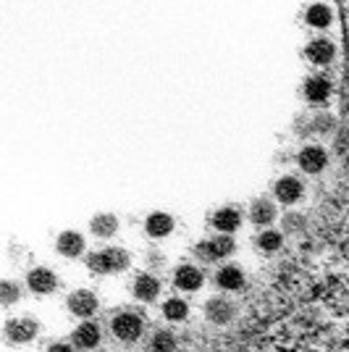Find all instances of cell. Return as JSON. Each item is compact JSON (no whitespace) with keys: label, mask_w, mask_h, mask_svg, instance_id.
Masks as SVG:
<instances>
[{"label":"cell","mask_w":349,"mask_h":352,"mask_svg":"<svg viewBox=\"0 0 349 352\" xmlns=\"http://www.w3.org/2000/svg\"><path fill=\"white\" fill-rule=\"evenodd\" d=\"M131 265L129 250L124 248H102L98 252L87 255V268L92 274H100V276H111V274H121Z\"/></svg>","instance_id":"cell-1"},{"label":"cell","mask_w":349,"mask_h":352,"mask_svg":"<svg viewBox=\"0 0 349 352\" xmlns=\"http://www.w3.org/2000/svg\"><path fill=\"white\" fill-rule=\"evenodd\" d=\"M111 331L121 344H134L145 334V318L134 310H121L111 318Z\"/></svg>","instance_id":"cell-2"},{"label":"cell","mask_w":349,"mask_h":352,"mask_svg":"<svg viewBox=\"0 0 349 352\" xmlns=\"http://www.w3.org/2000/svg\"><path fill=\"white\" fill-rule=\"evenodd\" d=\"M236 250V242L232 239V234H218L210 236V239H203L197 248H194V258L203 261V263H216V261H223L234 255Z\"/></svg>","instance_id":"cell-3"},{"label":"cell","mask_w":349,"mask_h":352,"mask_svg":"<svg viewBox=\"0 0 349 352\" xmlns=\"http://www.w3.org/2000/svg\"><path fill=\"white\" fill-rule=\"evenodd\" d=\"M302 95H305L307 103L323 105L334 95V82H331V76H326V74H310L305 82H302Z\"/></svg>","instance_id":"cell-4"},{"label":"cell","mask_w":349,"mask_h":352,"mask_svg":"<svg viewBox=\"0 0 349 352\" xmlns=\"http://www.w3.org/2000/svg\"><path fill=\"white\" fill-rule=\"evenodd\" d=\"M66 305H69L71 316L82 318V321H89L98 313V308H100V300H98V294L89 292V289H76V292L69 294Z\"/></svg>","instance_id":"cell-5"},{"label":"cell","mask_w":349,"mask_h":352,"mask_svg":"<svg viewBox=\"0 0 349 352\" xmlns=\"http://www.w3.org/2000/svg\"><path fill=\"white\" fill-rule=\"evenodd\" d=\"M40 334V323L30 318V316H21V318H11L5 323V339L11 344H30L32 339Z\"/></svg>","instance_id":"cell-6"},{"label":"cell","mask_w":349,"mask_h":352,"mask_svg":"<svg viewBox=\"0 0 349 352\" xmlns=\"http://www.w3.org/2000/svg\"><path fill=\"white\" fill-rule=\"evenodd\" d=\"M305 58L313 66H331L336 58V43L328 37H313L305 45Z\"/></svg>","instance_id":"cell-7"},{"label":"cell","mask_w":349,"mask_h":352,"mask_svg":"<svg viewBox=\"0 0 349 352\" xmlns=\"http://www.w3.org/2000/svg\"><path fill=\"white\" fill-rule=\"evenodd\" d=\"M273 197H276L278 203H284V206L300 203V200L305 197V184H302V179H297V176H281L276 184H273Z\"/></svg>","instance_id":"cell-8"},{"label":"cell","mask_w":349,"mask_h":352,"mask_svg":"<svg viewBox=\"0 0 349 352\" xmlns=\"http://www.w3.org/2000/svg\"><path fill=\"white\" fill-rule=\"evenodd\" d=\"M205 316L207 321L216 323V326H226L236 318V305H234L229 297H210L205 302Z\"/></svg>","instance_id":"cell-9"},{"label":"cell","mask_w":349,"mask_h":352,"mask_svg":"<svg viewBox=\"0 0 349 352\" xmlns=\"http://www.w3.org/2000/svg\"><path fill=\"white\" fill-rule=\"evenodd\" d=\"M100 339H102V329L98 326V323H95V321H82L76 329H74L71 344L76 347V350L89 352V350H95V347L100 344Z\"/></svg>","instance_id":"cell-10"},{"label":"cell","mask_w":349,"mask_h":352,"mask_svg":"<svg viewBox=\"0 0 349 352\" xmlns=\"http://www.w3.org/2000/svg\"><path fill=\"white\" fill-rule=\"evenodd\" d=\"M203 284L205 274L194 263H181L174 271V287L181 292H197V289H203Z\"/></svg>","instance_id":"cell-11"},{"label":"cell","mask_w":349,"mask_h":352,"mask_svg":"<svg viewBox=\"0 0 349 352\" xmlns=\"http://www.w3.org/2000/svg\"><path fill=\"white\" fill-rule=\"evenodd\" d=\"M27 287H30L34 294H53L58 289V276L50 271V268H45V265H37V268H32L30 274H27Z\"/></svg>","instance_id":"cell-12"},{"label":"cell","mask_w":349,"mask_h":352,"mask_svg":"<svg viewBox=\"0 0 349 352\" xmlns=\"http://www.w3.org/2000/svg\"><path fill=\"white\" fill-rule=\"evenodd\" d=\"M213 281H216V287H218L221 292H239V289H245L247 276H245V271L239 265L226 263L216 271V279Z\"/></svg>","instance_id":"cell-13"},{"label":"cell","mask_w":349,"mask_h":352,"mask_svg":"<svg viewBox=\"0 0 349 352\" xmlns=\"http://www.w3.org/2000/svg\"><path fill=\"white\" fill-rule=\"evenodd\" d=\"M297 163H300V168H302L305 174L315 176L328 166V153L320 145H305L300 150V155H297Z\"/></svg>","instance_id":"cell-14"},{"label":"cell","mask_w":349,"mask_h":352,"mask_svg":"<svg viewBox=\"0 0 349 352\" xmlns=\"http://www.w3.org/2000/svg\"><path fill=\"white\" fill-rule=\"evenodd\" d=\"M210 223H213V229L218 234H234L242 226V213H239V208L223 206L210 216Z\"/></svg>","instance_id":"cell-15"},{"label":"cell","mask_w":349,"mask_h":352,"mask_svg":"<svg viewBox=\"0 0 349 352\" xmlns=\"http://www.w3.org/2000/svg\"><path fill=\"white\" fill-rule=\"evenodd\" d=\"M305 24L310 30H328L331 24H334V11H331V6L328 3H310L305 8Z\"/></svg>","instance_id":"cell-16"},{"label":"cell","mask_w":349,"mask_h":352,"mask_svg":"<svg viewBox=\"0 0 349 352\" xmlns=\"http://www.w3.org/2000/svg\"><path fill=\"white\" fill-rule=\"evenodd\" d=\"M174 229H176V221L171 213L155 210V213H150L145 219V232H147V236H153V239H163V236L171 234Z\"/></svg>","instance_id":"cell-17"},{"label":"cell","mask_w":349,"mask_h":352,"mask_svg":"<svg viewBox=\"0 0 349 352\" xmlns=\"http://www.w3.org/2000/svg\"><path fill=\"white\" fill-rule=\"evenodd\" d=\"M278 219V208L273 200H268V197H260V200H255L252 206H249V221L255 223V226H273V221Z\"/></svg>","instance_id":"cell-18"},{"label":"cell","mask_w":349,"mask_h":352,"mask_svg":"<svg viewBox=\"0 0 349 352\" xmlns=\"http://www.w3.org/2000/svg\"><path fill=\"white\" fill-rule=\"evenodd\" d=\"M131 292L134 297L139 300V302H155L160 297V281L158 276H153V274H139L137 279H134V287H131Z\"/></svg>","instance_id":"cell-19"},{"label":"cell","mask_w":349,"mask_h":352,"mask_svg":"<svg viewBox=\"0 0 349 352\" xmlns=\"http://www.w3.org/2000/svg\"><path fill=\"white\" fill-rule=\"evenodd\" d=\"M56 250L63 258H82L85 255V236L79 232H60L58 239H56Z\"/></svg>","instance_id":"cell-20"},{"label":"cell","mask_w":349,"mask_h":352,"mask_svg":"<svg viewBox=\"0 0 349 352\" xmlns=\"http://www.w3.org/2000/svg\"><path fill=\"white\" fill-rule=\"evenodd\" d=\"M89 232L98 239H111L118 232V219L113 213H98L95 219L89 221Z\"/></svg>","instance_id":"cell-21"},{"label":"cell","mask_w":349,"mask_h":352,"mask_svg":"<svg viewBox=\"0 0 349 352\" xmlns=\"http://www.w3.org/2000/svg\"><path fill=\"white\" fill-rule=\"evenodd\" d=\"M147 347H150V352H176L179 350V339H176L174 331L158 329V331H153V337H150V342H147Z\"/></svg>","instance_id":"cell-22"},{"label":"cell","mask_w":349,"mask_h":352,"mask_svg":"<svg viewBox=\"0 0 349 352\" xmlns=\"http://www.w3.org/2000/svg\"><path fill=\"white\" fill-rule=\"evenodd\" d=\"M255 245H258V250L265 252V255H273V252H278V250L284 248V234L276 232L273 226H268V229H262L260 234H258Z\"/></svg>","instance_id":"cell-23"},{"label":"cell","mask_w":349,"mask_h":352,"mask_svg":"<svg viewBox=\"0 0 349 352\" xmlns=\"http://www.w3.org/2000/svg\"><path fill=\"white\" fill-rule=\"evenodd\" d=\"M163 316H166V321L181 323L190 316V305H187L181 297H168V300L163 302Z\"/></svg>","instance_id":"cell-24"},{"label":"cell","mask_w":349,"mask_h":352,"mask_svg":"<svg viewBox=\"0 0 349 352\" xmlns=\"http://www.w3.org/2000/svg\"><path fill=\"white\" fill-rule=\"evenodd\" d=\"M21 300V287L16 284V281L5 279L3 284H0V302L5 305V308H11V305H16Z\"/></svg>","instance_id":"cell-25"},{"label":"cell","mask_w":349,"mask_h":352,"mask_svg":"<svg viewBox=\"0 0 349 352\" xmlns=\"http://www.w3.org/2000/svg\"><path fill=\"white\" fill-rule=\"evenodd\" d=\"M47 352H74V347L66 344V342H53V344L47 347Z\"/></svg>","instance_id":"cell-26"},{"label":"cell","mask_w":349,"mask_h":352,"mask_svg":"<svg viewBox=\"0 0 349 352\" xmlns=\"http://www.w3.org/2000/svg\"><path fill=\"white\" fill-rule=\"evenodd\" d=\"M147 263L153 265V268H158V265L163 263V255H160V252H155V250H153V252H147Z\"/></svg>","instance_id":"cell-27"}]
</instances>
